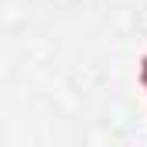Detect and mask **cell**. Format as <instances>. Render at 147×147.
I'll return each mask as SVG.
<instances>
[{
  "mask_svg": "<svg viewBox=\"0 0 147 147\" xmlns=\"http://www.w3.org/2000/svg\"><path fill=\"white\" fill-rule=\"evenodd\" d=\"M144 92H147V86H144Z\"/></svg>",
  "mask_w": 147,
  "mask_h": 147,
  "instance_id": "6da1fadb",
  "label": "cell"
}]
</instances>
